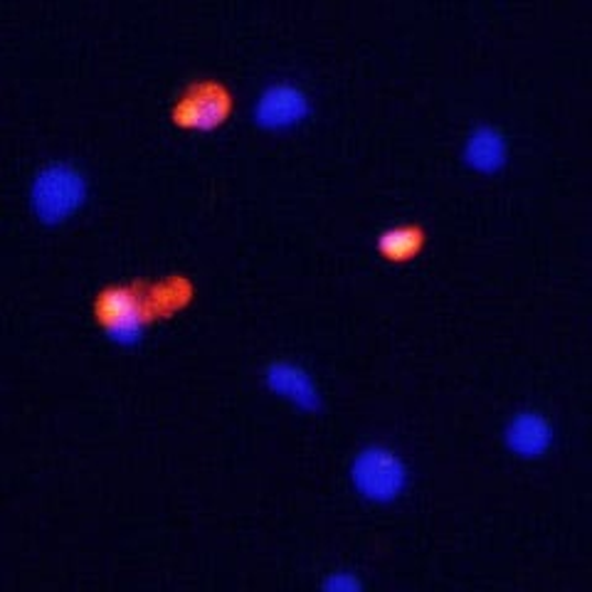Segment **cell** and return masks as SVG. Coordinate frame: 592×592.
Segmentation results:
<instances>
[{"label":"cell","instance_id":"6da1fadb","mask_svg":"<svg viewBox=\"0 0 592 592\" xmlns=\"http://www.w3.org/2000/svg\"><path fill=\"white\" fill-rule=\"evenodd\" d=\"M144 289L146 284L109 287L97 297V316L119 344H136L144 324L150 321Z\"/></svg>","mask_w":592,"mask_h":592},{"label":"cell","instance_id":"7a4b0ae2","mask_svg":"<svg viewBox=\"0 0 592 592\" xmlns=\"http://www.w3.org/2000/svg\"><path fill=\"white\" fill-rule=\"evenodd\" d=\"M85 198V180L75 168L53 164L40 170L33 183V205L37 215L53 223L75 210Z\"/></svg>","mask_w":592,"mask_h":592},{"label":"cell","instance_id":"3957f363","mask_svg":"<svg viewBox=\"0 0 592 592\" xmlns=\"http://www.w3.org/2000/svg\"><path fill=\"white\" fill-rule=\"evenodd\" d=\"M354 481L368 499H393L405 481L400 459L383 447L364 449L354 465Z\"/></svg>","mask_w":592,"mask_h":592},{"label":"cell","instance_id":"277c9868","mask_svg":"<svg viewBox=\"0 0 592 592\" xmlns=\"http://www.w3.org/2000/svg\"><path fill=\"white\" fill-rule=\"evenodd\" d=\"M230 112V94L215 82L190 85L174 109V122L180 126L213 129Z\"/></svg>","mask_w":592,"mask_h":592},{"label":"cell","instance_id":"5b68a950","mask_svg":"<svg viewBox=\"0 0 592 592\" xmlns=\"http://www.w3.org/2000/svg\"><path fill=\"white\" fill-rule=\"evenodd\" d=\"M306 97L292 85H275L263 92L255 109L257 122L263 126H289L306 114Z\"/></svg>","mask_w":592,"mask_h":592},{"label":"cell","instance_id":"8992f818","mask_svg":"<svg viewBox=\"0 0 592 592\" xmlns=\"http://www.w3.org/2000/svg\"><path fill=\"white\" fill-rule=\"evenodd\" d=\"M506 443L511 449H516L518 455L534 457L540 455L550 443V427L540 415L534 413H521L506 429Z\"/></svg>","mask_w":592,"mask_h":592},{"label":"cell","instance_id":"52a82bcc","mask_svg":"<svg viewBox=\"0 0 592 592\" xmlns=\"http://www.w3.org/2000/svg\"><path fill=\"white\" fill-rule=\"evenodd\" d=\"M265 378L275 390H282V393H287L289 398H294L301 407L319 410L316 390L301 368L289 366V364H272V366H267Z\"/></svg>","mask_w":592,"mask_h":592},{"label":"cell","instance_id":"ba28073f","mask_svg":"<svg viewBox=\"0 0 592 592\" xmlns=\"http://www.w3.org/2000/svg\"><path fill=\"white\" fill-rule=\"evenodd\" d=\"M504 156H506V146H504V138H501L496 129L481 126L469 136L467 160L474 168L494 170L504 164Z\"/></svg>","mask_w":592,"mask_h":592},{"label":"cell","instance_id":"9c48e42d","mask_svg":"<svg viewBox=\"0 0 592 592\" xmlns=\"http://www.w3.org/2000/svg\"><path fill=\"white\" fill-rule=\"evenodd\" d=\"M190 297V284L183 277H168L156 287H146V306L150 319L170 314V311L183 306Z\"/></svg>","mask_w":592,"mask_h":592},{"label":"cell","instance_id":"30bf717a","mask_svg":"<svg viewBox=\"0 0 592 592\" xmlns=\"http://www.w3.org/2000/svg\"><path fill=\"white\" fill-rule=\"evenodd\" d=\"M420 245H423V230L413 225L388 230V233H383L378 239L380 253L388 255L390 259H405L417 253Z\"/></svg>","mask_w":592,"mask_h":592},{"label":"cell","instance_id":"8fae6325","mask_svg":"<svg viewBox=\"0 0 592 592\" xmlns=\"http://www.w3.org/2000/svg\"><path fill=\"white\" fill-rule=\"evenodd\" d=\"M326 588H346V590H356V588H358V580L346 578V576H338V578L326 580Z\"/></svg>","mask_w":592,"mask_h":592}]
</instances>
